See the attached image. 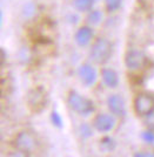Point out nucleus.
<instances>
[{
    "label": "nucleus",
    "mask_w": 154,
    "mask_h": 157,
    "mask_svg": "<svg viewBox=\"0 0 154 157\" xmlns=\"http://www.w3.org/2000/svg\"><path fill=\"white\" fill-rule=\"evenodd\" d=\"M67 103L72 110L81 115V116H89L94 111L93 102L91 100L86 98L85 96L80 95L79 93L74 92V90H72L68 94Z\"/></svg>",
    "instance_id": "nucleus-1"
},
{
    "label": "nucleus",
    "mask_w": 154,
    "mask_h": 157,
    "mask_svg": "<svg viewBox=\"0 0 154 157\" xmlns=\"http://www.w3.org/2000/svg\"><path fill=\"white\" fill-rule=\"evenodd\" d=\"M112 44L106 38H99L92 46L91 58L94 62L102 65L106 63L112 55Z\"/></svg>",
    "instance_id": "nucleus-2"
},
{
    "label": "nucleus",
    "mask_w": 154,
    "mask_h": 157,
    "mask_svg": "<svg viewBox=\"0 0 154 157\" xmlns=\"http://www.w3.org/2000/svg\"><path fill=\"white\" fill-rule=\"evenodd\" d=\"M27 103L33 111L39 113L42 110L46 103V94L44 92V89L40 87L31 89L27 94Z\"/></svg>",
    "instance_id": "nucleus-3"
},
{
    "label": "nucleus",
    "mask_w": 154,
    "mask_h": 157,
    "mask_svg": "<svg viewBox=\"0 0 154 157\" xmlns=\"http://www.w3.org/2000/svg\"><path fill=\"white\" fill-rule=\"evenodd\" d=\"M135 113L140 116H146L154 109V98L147 94H140L134 101Z\"/></svg>",
    "instance_id": "nucleus-4"
},
{
    "label": "nucleus",
    "mask_w": 154,
    "mask_h": 157,
    "mask_svg": "<svg viewBox=\"0 0 154 157\" xmlns=\"http://www.w3.org/2000/svg\"><path fill=\"white\" fill-rule=\"evenodd\" d=\"M145 62V54L139 49H131L126 53L125 56V63L126 67L131 71L140 69Z\"/></svg>",
    "instance_id": "nucleus-5"
},
{
    "label": "nucleus",
    "mask_w": 154,
    "mask_h": 157,
    "mask_svg": "<svg viewBox=\"0 0 154 157\" xmlns=\"http://www.w3.org/2000/svg\"><path fill=\"white\" fill-rule=\"evenodd\" d=\"M15 145L19 150L24 152H31L37 148V141L31 134L22 131L20 134H18V136L15 138Z\"/></svg>",
    "instance_id": "nucleus-6"
},
{
    "label": "nucleus",
    "mask_w": 154,
    "mask_h": 157,
    "mask_svg": "<svg viewBox=\"0 0 154 157\" xmlns=\"http://www.w3.org/2000/svg\"><path fill=\"white\" fill-rule=\"evenodd\" d=\"M78 74L80 78L81 82L86 87H91L97 82V71L93 68V66H91L89 63H84L79 67L78 69Z\"/></svg>",
    "instance_id": "nucleus-7"
},
{
    "label": "nucleus",
    "mask_w": 154,
    "mask_h": 157,
    "mask_svg": "<svg viewBox=\"0 0 154 157\" xmlns=\"http://www.w3.org/2000/svg\"><path fill=\"white\" fill-rule=\"evenodd\" d=\"M114 125H115L114 117L112 115H107V114L97 115L93 121V127L99 132H108L113 129Z\"/></svg>",
    "instance_id": "nucleus-8"
},
{
    "label": "nucleus",
    "mask_w": 154,
    "mask_h": 157,
    "mask_svg": "<svg viewBox=\"0 0 154 157\" xmlns=\"http://www.w3.org/2000/svg\"><path fill=\"white\" fill-rule=\"evenodd\" d=\"M107 105L108 109L111 110V113L118 116V117H121V116H125L126 115V105H125V100L121 98L120 95H111L109 98H107Z\"/></svg>",
    "instance_id": "nucleus-9"
},
{
    "label": "nucleus",
    "mask_w": 154,
    "mask_h": 157,
    "mask_svg": "<svg viewBox=\"0 0 154 157\" xmlns=\"http://www.w3.org/2000/svg\"><path fill=\"white\" fill-rule=\"evenodd\" d=\"M93 35H94L93 29H92L91 27L84 26V27H80V28L77 31L74 39H75V42L78 44V46L86 47L88 44L92 41Z\"/></svg>",
    "instance_id": "nucleus-10"
},
{
    "label": "nucleus",
    "mask_w": 154,
    "mask_h": 157,
    "mask_svg": "<svg viewBox=\"0 0 154 157\" xmlns=\"http://www.w3.org/2000/svg\"><path fill=\"white\" fill-rule=\"evenodd\" d=\"M101 78H102L104 83L107 87H109V88H115L119 85V76L113 69L104 68L101 71Z\"/></svg>",
    "instance_id": "nucleus-11"
},
{
    "label": "nucleus",
    "mask_w": 154,
    "mask_h": 157,
    "mask_svg": "<svg viewBox=\"0 0 154 157\" xmlns=\"http://www.w3.org/2000/svg\"><path fill=\"white\" fill-rule=\"evenodd\" d=\"M94 0H74L73 5L74 7L80 11V12H87L91 11V8L93 7Z\"/></svg>",
    "instance_id": "nucleus-12"
},
{
    "label": "nucleus",
    "mask_w": 154,
    "mask_h": 157,
    "mask_svg": "<svg viewBox=\"0 0 154 157\" xmlns=\"http://www.w3.org/2000/svg\"><path fill=\"white\" fill-rule=\"evenodd\" d=\"M115 141L109 136H106L101 140V149L105 151H112L115 148Z\"/></svg>",
    "instance_id": "nucleus-13"
},
{
    "label": "nucleus",
    "mask_w": 154,
    "mask_h": 157,
    "mask_svg": "<svg viewBox=\"0 0 154 157\" xmlns=\"http://www.w3.org/2000/svg\"><path fill=\"white\" fill-rule=\"evenodd\" d=\"M122 0H105V5H106V10L108 12H115L118 11L121 6Z\"/></svg>",
    "instance_id": "nucleus-14"
},
{
    "label": "nucleus",
    "mask_w": 154,
    "mask_h": 157,
    "mask_svg": "<svg viewBox=\"0 0 154 157\" xmlns=\"http://www.w3.org/2000/svg\"><path fill=\"white\" fill-rule=\"evenodd\" d=\"M102 18V14L100 11H91L87 17V20L91 24H99Z\"/></svg>",
    "instance_id": "nucleus-15"
},
{
    "label": "nucleus",
    "mask_w": 154,
    "mask_h": 157,
    "mask_svg": "<svg viewBox=\"0 0 154 157\" xmlns=\"http://www.w3.org/2000/svg\"><path fill=\"white\" fill-rule=\"evenodd\" d=\"M35 13V5L33 2H27L26 5L22 8V14L26 17V18H31L33 17Z\"/></svg>",
    "instance_id": "nucleus-16"
},
{
    "label": "nucleus",
    "mask_w": 154,
    "mask_h": 157,
    "mask_svg": "<svg viewBox=\"0 0 154 157\" xmlns=\"http://www.w3.org/2000/svg\"><path fill=\"white\" fill-rule=\"evenodd\" d=\"M51 121H52V123H53L54 127H57V128H62V118H61L60 114H59L58 111H55V110L52 111V114H51Z\"/></svg>",
    "instance_id": "nucleus-17"
},
{
    "label": "nucleus",
    "mask_w": 154,
    "mask_h": 157,
    "mask_svg": "<svg viewBox=\"0 0 154 157\" xmlns=\"http://www.w3.org/2000/svg\"><path fill=\"white\" fill-rule=\"evenodd\" d=\"M79 132H80V135L84 138H88L93 135V132H92V128H91L88 124H86V123H82V124L80 125V128H79Z\"/></svg>",
    "instance_id": "nucleus-18"
},
{
    "label": "nucleus",
    "mask_w": 154,
    "mask_h": 157,
    "mask_svg": "<svg viewBox=\"0 0 154 157\" xmlns=\"http://www.w3.org/2000/svg\"><path fill=\"white\" fill-rule=\"evenodd\" d=\"M141 137L142 140L145 141V142H147L149 144H153L154 143V132L151 130L148 131H144L142 134H141Z\"/></svg>",
    "instance_id": "nucleus-19"
},
{
    "label": "nucleus",
    "mask_w": 154,
    "mask_h": 157,
    "mask_svg": "<svg viewBox=\"0 0 154 157\" xmlns=\"http://www.w3.org/2000/svg\"><path fill=\"white\" fill-rule=\"evenodd\" d=\"M146 123L151 130H154V109L148 115H146Z\"/></svg>",
    "instance_id": "nucleus-20"
},
{
    "label": "nucleus",
    "mask_w": 154,
    "mask_h": 157,
    "mask_svg": "<svg viewBox=\"0 0 154 157\" xmlns=\"http://www.w3.org/2000/svg\"><path fill=\"white\" fill-rule=\"evenodd\" d=\"M78 20H79V18H78V15H74V14H71V15L68 17V21H69V22H72V24H77V22H78Z\"/></svg>",
    "instance_id": "nucleus-21"
}]
</instances>
